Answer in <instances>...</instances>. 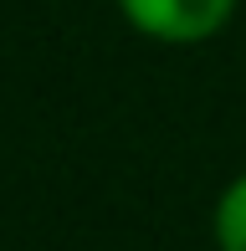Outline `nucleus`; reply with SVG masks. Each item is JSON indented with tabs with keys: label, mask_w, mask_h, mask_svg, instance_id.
Here are the masks:
<instances>
[{
	"label": "nucleus",
	"mask_w": 246,
	"mask_h": 251,
	"mask_svg": "<svg viewBox=\"0 0 246 251\" xmlns=\"http://www.w3.org/2000/svg\"><path fill=\"white\" fill-rule=\"evenodd\" d=\"M236 0H123L128 21L149 36H164V41H195V36H210L221 21L231 16Z\"/></svg>",
	"instance_id": "obj_1"
},
{
	"label": "nucleus",
	"mask_w": 246,
	"mask_h": 251,
	"mask_svg": "<svg viewBox=\"0 0 246 251\" xmlns=\"http://www.w3.org/2000/svg\"><path fill=\"white\" fill-rule=\"evenodd\" d=\"M216 231H221V251H246V179L226 190L221 200V215H216Z\"/></svg>",
	"instance_id": "obj_2"
}]
</instances>
